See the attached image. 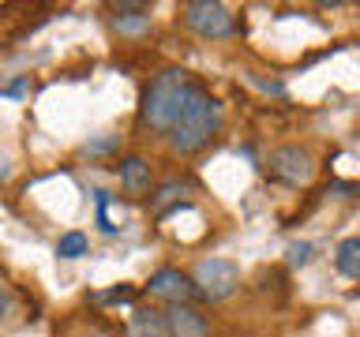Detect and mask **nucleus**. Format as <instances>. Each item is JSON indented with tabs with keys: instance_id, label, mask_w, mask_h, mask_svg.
Here are the masks:
<instances>
[{
	"instance_id": "nucleus-1",
	"label": "nucleus",
	"mask_w": 360,
	"mask_h": 337,
	"mask_svg": "<svg viewBox=\"0 0 360 337\" xmlns=\"http://www.w3.org/2000/svg\"><path fill=\"white\" fill-rule=\"evenodd\" d=\"M195 94H199V86L188 79L184 67H165V72L150 83L146 98H143V124H150L154 131L173 135Z\"/></svg>"
},
{
	"instance_id": "nucleus-2",
	"label": "nucleus",
	"mask_w": 360,
	"mask_h": 337,
	"mask_svg": "<svg viewBox=\"0 0 360 337\" xmlns=\"http://www.w3.org/2000/svg\"><path fill=\"white\" fill-rule=\"evenodd\" d=\"M218 128H221V105L199 86V94L191 98L188 112L180 117L176 131L169 135V139H173V150L195 154V150H202V146L214 139V135H218Z\"/></svg>"
},
{
	"instance_id": "nucleus-3",
	"label": "nucleus",
	"mask_w": 360,
	"mask_h": 337,
	"mask_svg": "<svg viewBox=\"0 0 360 337\" xmlns=\"http://www.w3.org/2000/svg\"><path fill=\"white\" fill-rule=\"evenodd\" d=\"M184 22H188V30H195L199 38H210V41H221L236 34V19L218 0H191V4H184Z\"/></svg>"
},
{
	"instance_id": "nucleus-4",
	"label": "nucleus",
	"mask_w": 360,
	"mask_h": 337,
	"mask_svg": "<svg viewBox=\"0 0 360 337\" xmlns=\"http://www.w3.org/2000/svg\"><path fill=\"white\" fill-rule=\"evenodd\" d=\"M191 281H195V292L202 300H225L233 296L236 285H240V270H236L229 258H202V263L195 266V274H191Z\"/></svg>"
},
{
	"instance_id": "nucleus-5",
	"label": "nucleus",
	"mask_w": 360,
	"mask_h": 337,
	"mask_svg": "<svg viewBox=\"0 0 360 337\" xmlns=\"http://www.w3.org/2000/svg\"><path fill=\"white\" fill-rule=\"evenodd\" d=\"M266 168H270V176L281 180V184H289V187H300L315 176V161L304 146H278V150L270 154Z\"/></svg>"
},
{
	"instance_id": "nucleus-6",
	"label": "nucleus",
	"mask_w": 360,
	"mask_h": 337,
	"mask_svg": "<svg viewBox=\"0 0 360 337\" xmlns=\"http://www.w3.org/2000/svg\"><path fill=\"white\" fill-rule=\"evenodd\" d=\"M150 292L154 296H165L173 303H188V296H199L195 292V281L188 274H180V270H158L150 277Z\"/></svg>"
},
{
	"instance_id": "nucleus-7",
	"label": "nucleus",
	"mask_w": 360,
	"mask_h": 337,
	"mask_svg": "<svg viewBox=\"0 0 360 337\" xmlns=\"http://www.w3.org/2000/svg\"><path fill=\"white\" fill-rule=\"evenodd\" d=\"M165 319H169V337H207L210 333L207 319L191 303H173L165 311Z\"/></svg>"
},
{
	"instance_id": "nucleus-8",
	"label": "nucleus",
	"mask_w": 360,
	"mask_h": 337,
	"mask_svg": "<svg viewBox=\"0 0 360 337\" xmlns=\"http://www.w3.org/2000/svg\"><path fill=\"white\" fill-rule=\"evenodd\" d=\"M128 337H169V319L162 311H150V308H139L131 315V326H128Z\"/></svg>"
},
{
	"instance_id": "nucleus-9",
	"label": "nucleus",
	"mask_w": 360,
	"mask_h": 337,
	"mask_svg": "<svg viewBox=\"0 0 360 337\" xmlns=\"http://www.w3.org/2000/svg\"><path fill=\"white\" fill-rule=\"evenodd\" d=\"M120 180H124V187L131 191V195H146V191H150V165L143 161V157H124L120 161Z\"/></svg>"
},
{
	"instance_id": "nucleus-10",
	"label": "nucleus",
	"mask_w": 360,
	"mask_h": 337,
	"mask_svg": "<svg viewBox=\"0 0 360 337\" xmlns=\"http://www.w3.org/2000/svg\"><path fill=\"white\" fill-rule=\"evenodd\" d=\"M112 22L124 34H139L150 27V8L146 4H112Z\"/></svg>"
},
{
	"instance_id": "nucleus-11",
	"label": "nucleus",
	"mask_w": 360,
	"mask_h": 337,
	"mask_svg": "<svg viewBox=\"0 0 360 337\" xmlns=\"http://www.w3.org/2000/svg\"><path fill=\"white\" fill-rule=\"evenodd\" d=\"M334 263L345 277H360V236H349V240L338 244L334 251Z\"/></svg>"
},
{
	"instance_id": "nucleus-12",
	"label": "nucleus",
	"mask_w": 360,
	"mask_h": 337,
	"mask_svg": "<svg viewBox=\"0 0 360 337\" xmlns=\"http://www.w3.org/2000/svg\"><path fill=\"white\" fill-rule=\"evenodd\" d=\"M56 255H60V258L86 255V236H83V232H64L60 240H56Z\"/></svg>"
},
{
	"instance_id": "nucleus-13",
	"label": "nucleus",
	"mask_w": 360,
	"mask_h": 337,
	"mask_svg": "<svg viewBox=\"0 0 360 337\" xmlns=\"http://www.w3.org/2000/svg\"><path fill=\"white\" fill-rule=\"evenodd\" d=\"M180 191H184V184H165L162 191H158V206H165V202H173Z\"/></svg>"
},
{
	"instance_id": "nucleus-14",
	"label": "nucleus",
	"mask_w": 360,
	"mask_h": 337,
	"mask_svg": "<svg viewBox=\"0 0 360 337\" xmlns=\"http://www.w3.org/2000/svg\"><path fill=\"white\" fill-rule=\"evenodd\" d=\"M289 255H292V263H300V266H304V263H308V255H311V244H292V247H289Z\"/></svg>"
},
{
	"instance_id": "nucleus-15",
	"label": "nucleus",
	"mask_w": 360,
	"mask_h": 337,
	"mask_svg": "<svg viewBox=\"0 0 360 337\" xmlns=\"http://www.w3.org/2000/svg\"><path fill=\"white\" fill-rule=\"evenodd\" d=\"M22 86H27V83H11L4 94H8V98H19V94H22Z\"/></svg>"
}]
</instances>
